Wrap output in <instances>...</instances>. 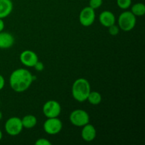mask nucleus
<instances>
[{
	"label": "nucleus",
	"instance_id": "f257e3e1",
	"mask_svg": "<svg viewBox=\"0 0 145 145\" xmlns=\"http://www.w3.org/2000/svg\"><path fill=\"white\" fill-rule=\"evenodd\" d=\"M35 79V76L28 69L19 68L11 72L9 77V84L12 90L21 93L28 89Z\"/></svg>",
	"mask_w": 145,
	"mask_h": 145
},
{
	"label": "nucleus",
	"instance_id": "f03ea898",
	"mask_svg": "<svg viewBox=\"0 0 145 145\" xmlns=\"http://www.w3.org/2000/svg\"><path fill=\"white\" fill-rule=\"evenodd\" d=\"M90 91V83L84 78H79L72 84V96L78 102H84L86 101Z\"/></svg>",
	"mask_w": 145,
	"mask_h": 145
},
{
	"label": "nucleus",
	"instance_id": "7ed1b4c3",
	"mask_svg": "<svg viewBox=\"0 0 145 145\" xmlns=\"http://www.w3.org/2000/svg\"><path fill=\"white\" fill-rule=\"evenodd\" d=\"M136 16L130 11H123L119 16L118 23L120 29L128 32L132 31L136 25Z\"/></svg>",
	"mask_w": 145,
	"mask_h": 145
},
{
	"label": "nucleus",
	"instance_id": "20e7f679",
	"mask_svg": "<svg viewBox=\"0 0 145 145\" xmlns=\"http://www.w3.org/2000/svg\"><path fill=\"white\" fill-rule=\"evenodd\" d=\"M90 118L86 111L82 109H76L69 115V121L76 127H83L89 123Z\"/></svg>",
	"mask_w": 145,
	"mask_h": 145
},
{
	"label": "nucleus",
	"instance_id": "39448f33",
	"mask_svg": "<svg viewBox=\"0 0 145 145\" xmlns=\"http://www.w3.org/2000/svg\"><path fill=\"white\" fill-rule=\"evenodd\" d=\"M4 128H5L6 133L9 135H18L24 129L21 119L18 117L10 118L6 121Z\"/></svg>",
	"mask_w": 145,
	"mask_h": 145
},
{
	"label": "nucleus",
	"instance_id": "423d86ee",
	"mask_svg": "<svg viewBox=\"0 0 145 145\" xmlns=\"http://www.w3.org/2000/svg\"><path fill=\"white\" fill-rule=\"evenodd\" d=\"M62 129V123L58 117L48 118L43 123V130L50 135L58 134Z\"/></svg>",
	"mask_w": 145,
	"mask_h": 145
},
{
	"label": "nucleus",
	"instance_id": "0eeeda50",
	"mask_svg": "<svg viewBox=\"0 0 145 145\" xmlns=\"http://www.w3.org/2000/svg\"><path fill=\"white\" fill-rule=\"evenodd\" d=\"M61 106L57 101L49 100L45 102L42 106V113L44 116L48 118H57L61 113Z\"/></svg>",
	"mask_w": 145,
	"mask_h": 145
},
{
	"label": "nucleus",
	"instance_id": "6e6552de",
	"mask_svg": "<svg viewBox=\"0 0 145 145\" xmlns=\"http://www.w3.org/2000/svg\"><path fill=\"white\" fill-rule=\"evenodd\" d=\"M79 22L83 26L89 27L93 24L96 18L95 10L90 7H86L82 8L79 14Z\"/></svg>",
	"mask_w": 145,
	"mask_h": 145
},
{
	"label": "nucleus",
	"instance_id": "1a4fd4ad",
	"mask_svg": "<svg viewBox=\"0 0 145 145\" xmlns=\"http://www.w3.org/2000/svg\"><path fill=\"white\" fill-rule=\"evenodd\" d=\"M20 61L21 63L28 67H33L38 61V57L35 52L30 50H25L20 54Z\"/></svg>",
	"mask_w": 145,
	"mask_h": 145
},
{
	"label": "nucleus",
	"instance_id": "9d476101",
	"mask_svg": "<svg viewBox=\"0 0 145 145\" xmlns=\"http://www.w3.org/2000/svg\"><path fill=\"white\" fill-rule=\"evenodd\" d=\"M82 127L83 128L81 133L82 139L87 142L93 141L96 137V130L94 126L91 124H89V123Z\"/></svg>",
	"mask_w": 145,
	"mask_h": 145
},
{
	"label": "nucleus",
	"instance_id": "9b49d317",
	"mask_svg": "<svg viewBox=\"0 0 145 145\" xmlns=\"http://www.w3.org/2000/svg\"><path fill=\"white\" fill-rule=\"evenodd\" d=\"M99 22L104 27L108 28L116 24V16L111 11H103L99 16Z\"/></svg>",
	"mask_w": 145,
	"mask_h": 145
},
{
	"label": "nucleus",
	"instance_id": "f8f14e48",
	"mask_svg": "<svg viewBox=\"0 0 145 145\" xmlns=\"http://www.w3.org/2000/svg\"><path fill=\"white\" fill-rule=\"evenodd\" d=\"M14 44V38L8 32H0V49H8Z\"/></svg>",
	"mask_w": 145,
	"mask_h": 145
},
{
	"label": "nucleus",
	"instance_id": "ddd939ff",
	"mask_svg": "<svg viewBox=\"0 0 145 145\" xmlns=\"http://www.w3.org/2000/svg\"><path fill=\"white\" fill-rule=\"evenodd\" d=\"M13 7L11 0H0V18L8 16L12 12Z\"/></svg>",
	"mask_w": 145,
	"mask_h": 145
},
{
	"label": "nucleus",
	"instance_id": "4468645a",
	"mask_svg": "<svg viewBox=\"0 0 145 145\" xmlns=\"http://www.w3.org/2000/svg\"><path fill=\"white\" fill-rule=\"evenodd\" d=\"M21 122H22L24 128L31 129L36 125L38 120L33 115H26L23 117V118L21 119Z\"/></svg>",
	"mask_w": 145,
	"mask_h": 145
},
{
	"label": "nucleus",
	"instance_id": "2eb2a0df",
	"mask_svg": "<svg viewBox=\"0 0 145 145\" xmlns=\"http://www.w3.org/2000/svg\"><path fill=\"white\" fill-rule=\"evenodd\" d=\"M86 101H88L91 105L96 106L101 102L102 96L101 93L98 91H91Z\"/></svg>",
	"mask_w": 145,
	"mask_h": 145
},
{
	"label": "nucleus",
	"instance_id": "dca6fc26",
	"mask_svg": "<svg viewBox=\"0 0 145 145\" xmlns=\"http://www.w3.org/2000/svg\"><path fill=\"white\" fill-rule=\"evenodd\" d=\"M131 11L135 16H142L145 14V6L143 3H136L132 7Z\"/></svg>",
	"mask_w": 145,
	"mask_h": 145
},
{
	"label": "nucleus",
	"instance_id": "f3484780",
	"mask_svg": "<svg viewBox=\"0 0 145 145\" xmlns=\"http://www.w3.org/2000/svg\"><path fill=\"white\" fill-rule=\"evenodd\" d=\"M132 4V0H117V5L121 9H127Z\"/></svg>",
	"mask_w": 145,
	"mask_h": 145
},
{
	"label": "nucleus",
	"instance_id": "a211bd4d",
	"mask_svg": "<svg viewBox=\"0 0 145 145\" xmlns=\"http://www.w3.org/2000/svg\"><path fill=\"white\" fill-rule=\"evenodd\" d=\"M103 4V0H89V7L93 9L100 8Z\"/></svg>",
	"mask_w": 145,
	"mask_h": 145
},
{
	"label": "nucleus",
	"instance_id": "6ab92c4d",
	"mask_svg": "<svg viewBox=\"0 0 145 145\" xmlns=\"http://www.w3.org/2000/svg\"><path fill=\"white\" fill-rule=\"evenodd\" d=\"M108 28L109 34L111 35H113V36L117 35L119 33V32H120V28H119L118 25H116V24H113V25H110Z\"/></svg>",
	"mask_w": 145,
	"mask_h": 145
},
{
	"label": "nucleus",
	"instance_id": "aec40b11",
	"mask_svg": "<svg viewBox=\"0 0 145 145\" xmlns=\"http://www.w3.org/2000/svg\"><path fill=\"white\" fill-rule=\"evenodd\" d=\"M35 145H52V143L45 138H40L35 142Z\"/></svg>",
	"mask_w": 145,
	"mask_h": 145
},
{
	"label": "nucleus",
	"instance_id": "412c9836",
	"mask_svg": "<svg viewBox=\"0 0 145 145\" xmlns=\"http://www.w3.org/2000/svg\"><path fill=\"white\" fill-rule=\"evenodd\" d=\"M33 67L35 68V70L38 71V72H42L44 69V65L42 62H40L39 60L35 63V65H34Z\"/></svg>",
	"mask_w": 145,
	"mask_h": 145
},
{
	"label": "nucleus",
	"instance_id": "4be33fe9",
	"mask_svg": "<svg viewBox=\"0 0 145 145\" xmlns=\"http://www.w3.org/2000/svg\"><path fill=\"white\" fill-rule=\"evenodd\" d=\"M4 85H5V80L4 76L0 74V91L2 90L3 88L4 87Z\"/></svg>",
	"mask_w": 145,
	"mask_h": 145
},
{
	"label": "nucleus",
	"instance_id": "5701e85b",
	"mask_svg": "<svg viewBox=\"0 0 145 145\" xmlns=\"http://www.w3.org/2000/svg\"><path fill=\"white\" fill-rule=\"evenodd\" d=\"M4 28V22L3 21V18H0V32L3 31Z\"/></svg>",
	"mask_w": 145,
	"mask_h": 145
},
{
	"label": "nucleus",
	"instance_id": "b1692460",
	"mask_svg": "<svg viewBox=\"0 0 145 145\" xmlns=\"http://www.w3.org/2000/svg\"><path fill=\"white\" fill-rule=\"evenodd\" d=\"M2 137H3L2 132H1V130H0V141H1V139H2Z\"/></svg>",
	"mask_w": 145,
	"mask_h": 145
},
{
	"label": "nucleus",
	"instance_id": "393cba45",
	"mask_svg": "<svg viewBox=\"0 0 145 145\" xmlns=\"http://www.w3.org/2000/svg\"><path fill=\"white\" fill-rule=\"evenodd\" d=\"M2 116H3V115H2V113H1V112L0 111V120H1V119H2Z\"/></svg>",
	"mask_w": 145,
	"mask_h": 145
},
{
	"label": "nucleus",
	"instance_id": "a878e982",
	"mask_svg": "<svg viewBox=\"0 0 145 145\" xmlns=\"http://www.w3.org/2000/svg\"><path fill=\"white\" fill-rule=\"evenodd\" d=\"M0 105H1V103H0Z\"/></svg>",
	"mask_w": 145,
	"mask_h": 145
}]
</instances>
